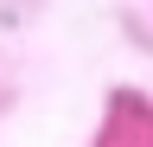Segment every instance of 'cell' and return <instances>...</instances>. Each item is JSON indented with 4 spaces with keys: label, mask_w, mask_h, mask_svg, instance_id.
<instances>
[]
</instances>
